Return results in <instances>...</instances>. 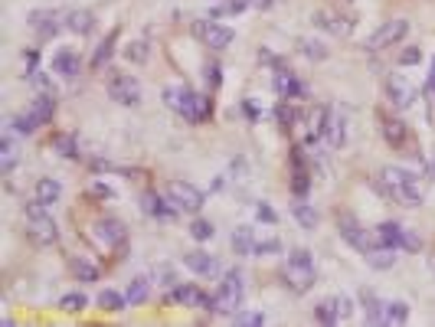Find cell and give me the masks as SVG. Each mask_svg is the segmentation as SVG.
<instances>
[{
    "instance_id": "cell-1",
    "label": "cell",
    "mask_w": 435,
    "mask_h": 327,
    "mask_svg": "<svg viewBox=\"0 0 435 327\" xmlns=\"http://www.w3.org/2000/svg\"><path fill=\"white\" fill-rule=\"evenodd\" d=\"M314 278H318V269H314L311 252L295 249L291 255H288V262H285V285L291 288V292L305 294L311 285H314Z\"/></svg>"
},
{
    "instance_id": "cell-2",
    "label": "cell",
    "mask_w": 435,
    "mask_h": 327,
    "mask_svg": "<svg viewBox=\"0 0 435 327\" xmlns=\"http://www.w3.org/2000/svg\"><path fill=\"white\" fill-rule=\"evenodd\" d=\"M46 203H30V209H26V236H30L36 246H53L56 239H59V226H56V219L46 213Z\"/></svg>"
},
{
    "instance_id": "cell-3",
    "label": "cell",
    "mask_w": 435,
    "mask_h": 327,
    "mask_svg": "<svg viewBox=\"0 0 435 327\" xmlns=\"http://www.w3.org/2000/svg\"><path fill=\"white\" fill-rule=\"evenodd\" d=\"M243 298H245L243 275H239V272H226L223 282H220V292L213 294V311H216V314H229V317H233L236 311L243 308Z\"/></svg>"
},
{
    "instance_id": "cell-4",
    "label": "cell",
    "mask_w": 435,
    "mask_h": 327,
    "mask_svg": "<svg viewBox=\"0 0 435 327\" xmlns=\"http://www.w3.org/2000/svg\"><path fill=\"white\" fill-rule=\"evenodd\" d=\"M164 102H167L170 111H177V115H183L187 121L200 125V95H197L193 88H187V86H167V88H164Z\"/></svg>"
},
{
    "instance_id": "cell-5",
    "label": "cell",
    "mask_w": 435,
    "mask_h": 327,
    "mask_svg": "<svg viewBox=\"0 0 435 327\" xmlns=\"http://www.w3.org/2000/svg\"><path fill=\"white\" fill-rule=\"evenodd\" d=\"M167 196H170V203H174V207L187 209V213H200L203 203H206L203 190H197L193 184H183V180H170V184H167Z\"/></svg>"
},
{
    "instance_id": "cell-6",
    "label": "cell",
    "mask_w": 435,
    "mask_h": 327,
    "mask_svg": "<svg viewBox=\"0 0 435 327\" xmlns=\"http://www.w3.org/2000/svg\"><path fill=\"white\" fill-rule=\"evenodd\" d=\"M108 98H115L118 105H138L141 102V82L135 76L115 72L108 79Z\"/></svg>"
},
{
    "instance_id": "cell-7",
    "label": "cell",
    "mask_w": 435,
    "mask_h": 327,
    "mask_svg": "<svg viewBox=\"0 0 435 327\" xmlns=\"http://www.w3.org/2000/svg\"><path fill=\"white\" fill-rule=\"evenodd\" d=\"M353 311L351 298L347 294H334V298H324L318 308H314V317H318L321 324H340V321H347Z\"/></svg>"
},
{
    "instance_id": "cell-8",
    "label": "cell",
    "mask_w": 435,
    "mask_h": 327,
    "mask_svg": "<svg viewBox=\"0 0 435 327\" xmlns=\"http://www.w3.org/2000/svg\"><path fill=\"white\" fill-rule=\"evenodd\" d=\"M406 33H409V23H406V20H386L380 30H376L370 40H367V49H373V53H376V49L396 46L406 36Z\"/></svg>"
},
{
    "instance_id": "cell-9",
    "label": "cell",
    "mask_w": 435,
    "mask_h": 327,
    "mask_svg": "<svg viewBox=\"0 0 435 327\" xmlns=\"http://www.w3.org/2000/svg\"><path fill=\"white\" fill-rule=\"evenodd\" d=\"M337 229H340V236H344V239L351 242V246H353L357 252H363V255H367V252L373 249L370 236H367V229H363L360 223H357V216H351V213H344V216H337Z\"/></svg>"
},
{
    "instance_id": "cell-10",
    "label": "cell",
    "mask_w": 435,
    "mask_h": 327,
    "mask_svg": "<svg viewBox=\"0 0 435 327\" xmlns=\"http://www.w3.org/2000/svg\"><path fill=\"white\" fill-rule=\"evenodd\" d=\"M193 33H197V36H200L210 49H226V46L233 43V30H229V26H220V23L197 20V23H193Z\"/></svg>"
},
{
    "instance_id": "cell-11",
    "label": "cell",
    "mask_w": 435,
    "mask_h": 327,
    "mask_svg": "<svg viewBox=\"0 0 435 327\" xmlns=\"http://www.w3.org/2000/svg\"><path fill=\"white\" fill-rule=\"evenodd\" d=\"M170 298L174 301H181L183 308H197V311H213V298H206V294L197 288V285H177L174 292H170Z\"/></svg>"
},
{
    "instance_id": "cell-12",
    "label": "cell",
    "mask_w": 435,
    "mask_h": 327,
    "mask_svg": "<svg viewBox=\"0 0 435 327\" xmlns=\"http://www.w3.org/2000/svg\"><path fill=\"white\" fill-rule=\"evenodd\" d=\"M125 226L118 223V219H98L96 223V242L98 246H105V249H115L125 242Z\"/></svg>"
},
{
    "instance_id": "cell-13",
    "label": "cell",
    "mask_w": 435,
    "mask_h": 327,
    "mask_svg": "<svg viewBox=\"0 0 435 327\" xmlns=\"http://www.w3.org/2000/svg\"><path fill=\"white\" fill-rule=\"evenodd\" d=\"M386 95H390V105L393 109H409L413 105V98H415V88L406 82L403 76H390V82H386Z\"/></svg>"
},
{
    "instance_id": "cell-14",
    "label": "cell",
    "mask_w": 435,
    "mask_h": 327,
    "mask_svg": "<svg viewBox=\"0 0 435 327\" xmlns=\"http://www.w3.org/2000/svg\"><path fill=\"white\" fill-rule=\"evenodd\" d=\"M183 265H187V269H190V272H197V275H203V278H210V275H216L220 272V262L213 259L210 252H187V255H183Z\"/></svg>"
},
{
    "instance_id": "cell-15",
    "label": "cell",
    "mask_w": 435,
    "mask_h": 327,
    "mask_svg": "<svg viewBox=\"0 0 435 327\" xmlns=\"http://www.w3.org/2000/svg\"><path fill=\"white\" fill-rule=\"evenodd\" d=\"M141 209H144L148 216H154V219H170L174 213H177V207L170 203V196L164 200L160 193H144L141 196Z\"/></svg>"
},
{
    "instance_id": "cell-16",
    "label": "cell",
    "mask_w": 435,
    "mask_h": 327,
    "mask_svg": "<svg viewBox=\"0 0 435 327\" xmlns=\"http://www.w3.org/2000/svg\"><path fill=\"white\" fill-rule=\"evenodd\" d=\"M272 86H275L278 98H285V102H288V98H301V95H305V86H301L298 76H295V72H288V69H278Z\"/></svg>"
},
{
    "instance_id": "cell-17",
    "label": "cell",
    "mask_w": 435,
    "mask_h": 327,
    "mask_svg": "<svg viewBox=\"0 0 435 327\" xmlns=\"http://www.w3.org/2000/svg\"><path fill=\"white\" fill-rule=\"evenodd\" d=\"M53 72H59V76L72 79L82 72V59H79V53H72V49H59V53L53 56Z\"/></svg>"
},
{
    "instance_id": "cell-18",
    "label": "cell",
    "mask_w": 435,
    "mask_h": 327,
    "mask_svg": "<svg viewBox=\"0 0 435 327\" xmlns=\"http://www.w3.org/2000/svg\"><path fill=\"white\" fill-rule=\"evenodd\" d=\"M363 259L370 262L373 269H380V272H383V269H393V265H396V246H383V242H376V246H373Z\"/></svg>"
},
{
    "instance_id": "cell-19",
    "label": "cell",
    "mask_w": 435,
    "mask_h": 327,
    "mask_svg": "<svg viewBox=\"0 0 435 327\" xmlns=\"http://www.w3.org/2000/svg\"><path fill=\"white\" fill-rule=\"evenodd\" d=\"M324 138H328L330 147H340V144L347 141V121H344V115L330 111V115H328V128H324Z\"/></svg>"
},
{
    "instance_id": "cell-20",
    "label": "cell",
    "mask_w": 435,
    "mask_h": 327,
    "mask_svg": "<svg viewBox=\"0 0 435 327\" xmlns=\"http://www.w3.org/2000/svg\"><path fill=\"white\" fill-rule=\"evenodd\" d=\"M33 193H36V200H40V203L53 207L56 200L63 196V184H59V180H53V177H40V180H36V190H33Z\"/></svg>"
},
{
    "instance_id": "cell-21",
    "label": "cell",
    "mask_w": 435,
    "mask_h": 327,
    "mask_svg": "<svg viewBox=\"0 0 435 327\" xmlns=\"http://www.w3.org/2000/svg\"><path fill=\"white\" fill-rule=\"evenodd\" d=\"M409 177L413 174H409L406 167H383V186H386L393 196L403 193V186L409 184Z\"/></svg>"
},
{
    "instance_id": "cell-22",
    "label": "cell",
    "mask_w": 435,
    "mask_h": 327,
    "mask_svg": "<svg viewBox=\"0 0 435 327\" xmlns=\"http://www.w3.org/2000/svg\"><path fill=\"white\" fill-rule=\"evenodd\" d=\"M53 111H56V98H53V92H46V95L33 98L30 115L36 118V125H46V121H53Z\"/></svg>"
},
{
    "instance_id": "cell-23",
    "label": "cell",
    "mask_w": 435,
    "mask_h": 327,
    "mask_svg": "<svg viewBox=\"0 0 435 327\" xmlns=\"http://www.w3.org/2000/svg\"><path fill=\"white\" fill-rule=\"evenodd\" d=\"M318 26H324L334 36H347L353 30V23L347 17H337V13H318Z\"/></svg>"
},
{
    "instance_id": "cell-24",
    "label": "cell",
    "mask_w": 435,
    "mask_h": 327,
    "mask_svg": "<svg viewBox=\"0 0 435 327\" xmlns=\"http://www.w3.org/2000/svg\"><path fill=\"white\" fill-rule=\"evenodd\" d=\"M403 232L406 229L399 226V223H390V219H386V223L376 226V242H383V246H396V249H399V246H403Z\"/></svg>"
},
{
    "instance_id": "cell-25",
    "label": "cell",
    "mask_w": 435,
    "mask_h": 327,
    "mask_svg": "<svg viewBox=\"0 0 435 327\" xmlns=\"http://www.w3.org/2000/svg\"><path fill=\"white\" fill-rule=\"evenodd\" d=\"M17 157H20V151H17L13 138H10V134H3V138H0V170H3V174H10L13 167H17Z\"/></svg>"
},
{
    "instance_id": "cell-26",
    "label": "cell",
    "mask_w": 435,
    "mask_h": 327,
    "mask_svg": "<svg viewBox=\"0 0 435 327\" xmlns=\"http://www.w3.org/2000/svg\"><path fill=\"white\" fill-rule=\"evenodd\" d=\"M233 249L236 255H252L255 249V229L252 226H239L233 232Z\"/></svg>"
},
{
    "instance_id": "cell-27",
    "label": "cell",
    "mask_w": 435,
    "mask_h": 327,
    "mask_svg": "<svg viewBox=\"0 0 435 327\" xmlns=\"http://www.w3.org/2000/svg\"><path fill=\"white\" fill-rule=\"evenodd\" d=\"M409 321V305L406 301H386L383 305V324H406Z\"/></svg>"
},
{
    "instance_id": "cell-28",
    "label": "cell",
    "mask_w": 435,
    "mask_h": 327,
    "mask_svg": "<svg viewBox=\"0 0 435 327\" xmlns=\"http://www.w3.org/2000/svg\"><path fill=\"white\" fill-rule=\"evenodd\" d=\"M383 134H386V141L393 144V147H406V141H409V131H406V125H403V121H393V118L383 121Z\"/></svg>"
},
{
    "instance_id": "cell-29",
    "label": "cell",
    "mask_w": 435,
    "mask_h": 327,
    "mask_svg": "<svg viewBox=\"0 0 435 327\" xmlns=\"http://www.w3.org/2000/svg\"><path fill=\"white\" fill-rule=\"evenodd\" d=\"M360 301H363V311H367V321H370V324H383V305H386V301H380V298L373 292H367V288L360 292Z\"/></svg>"
},
{
    "instance_id": "cell-30",
    "label": "cell",
    "mask_w": 435,
    "mask_h": 327,
    "mask_svg": "<svg viewBox=\"0 0 435 327\" xmlns=\"http://www.w3.org/2000/svg\"><path fill=\"white\" fill-rule=\"evenodd\" d=\"M328 115L330 111L321 105V109H314L308 115V141H318V138H324V128H328Z\"/></svg>"
},
{
    "instance_id": "cell-31",
    "label": "cell",
    "mask_w": 435,
    "mask_h": 327,
    "mask_svg": "<svg viewBox=\"0 0 435 327\" xmlns=\"http://www.w3.org/2000/svg\"><path fill=\"white\" fill-rule=\"evenodd\" d=\"M148 294H151V282H148V278H131L128 288H125L128 305H141V301H148Z\"/></svg>"
},
{
    "instance_id": "cell-32",
    "label": "cell",
    "mask_w": 435,
    "mask_h": 327,
    "mask_svg": "<svg viewBox=\"0 0 435 327\" xmlns=\"http://www.w3.org/2000/svg\"><path fill=\"white\" fill-rule=\"evenodd\" d=\"M66 26H69L72 33H79V36H85V33L96 26V17H92L89 10H72L69 13V20H66Z\"/></svg>"
},
{
    "instance_id": "cell-33",
    "label": "cell",
    "mask_w": 435,
    "mask_h": 327,
    "mask_svg": "<svg viewBox=\"0 0 435 327\" xmlns=\"http://www.w3.org/2000/svg\"><path fill=\"white\" fill-rule=\"evenodd\" d=\"M125 305H128V298H125V294H118V292H112V288H105V292L98 294V308L108 311V314H118Z\"/></svg>"
},
{
    "instance_id": "cell-34",
    "label": "cell",
    "mask_w": 435,
    "mask_h": 327,
    "mask_svg": "<svg viewBox=\"0 0 435 327\" xmlns=\"http://www.w3.org/2000/svg\"><path fill=\"white\" fill-rule=\"evenodd\" d=\"M245 7H252V0H223V3H216L210 10L213 20H220V17H233V13H243Z\"/></svg>"
},
{
    "instance_id": "cell-35",
    "label": "cell",
    "mask_w": 435,
    "mask_h": 327,
    "mask_svg": "<svg viewBox=\"0 0 435 327\" xmlns=\"http://www.w3.org/2000/svg\"><path fill=\"white\" fill-rule=\"evenodd\" d=\"M115 40H118V30H112V33H108V40L98 46L96 56H92V69H102V65L112 59V53H115Z\"/></svg>"
},
{
    "instance_id": "cell-36",
    "label": "cell",
    "mask_w": 435,
    "mask_h": 327,
    "mask_svg": "<svg viewBox=\"0 0 435 327\" xmlns=\"http://www.w3.org/2000/svg\"><path fill=\"white\" fill-rule=\"evenodd\" d=\"M291 213H295V219L301 223V229H314V226H318V213H314V207H308V203H295Z\"/></svg>"
},
{
    "instance_id": "cell-37",
    "label": "cell",
    "mask_w": 435,
    "mask_h": 327,
    "mask_svg": "<svg viewBox=\"0 0 435 327\" xmlns=\"http://www.w3.org/2000/svg\"><path fill=\"white\" fill-rule=\"evenodd\" d=\"M30 26L36 33H43V36H49V33H56V13H33V20H30Z\"/></svg>"
},
{
    "instance_id": "cell-38",
    "label": "cell",
    "mask_w": 435,
    "mask_h": 327,
    "mask_svg": "<svg viewBox=\"0 0 435 327\" xmlns=\"http://www.w3.org/2000/svg\"><path fill=\"white\" fill-rule=\"evenodd\" d=\"M53 147L63 154V157H79V147H75V138H72V134H56V138H53Z\"/></svg>"
},
{
    "instance_id": "cell-39",
    "label": "cell",
    "mask_w": 435,
    "mask_h": 327,
    "mask_svg": "<svg viewBox=\"0 0 435 327\" xmlns=\"http://www.w3.org/2000/svg\"><path fill=\"white\" fill-rule=\"evenodd\" d=\"M72 272L79 282H96L98 272H96V265L92 262H85V259H72Z\"/></svg>"
},
{
    "instance_id": "cell-40",
    "label": "cell",
    "mask_w": 435,
    "mask_h": 327,
    "mask_svg": "<svg viewBox=\"0 0 435 327\" xmlns=\"http://www.w3.org/2000/svg\"><path fill=\"white\" fill-rule=\"evenodd\" d=\"M10 125H13V131H17V134H33V131L40 128V125H36V118H33L30 111H26V115H13Z\"/></svg>"
},
{
    "instance_id": "cell-41",
    "label": "cell",
    "mask_w": 435,
    "mask_h": 327,
    "mask_svg": "<svg viewBox=\"0 0 435 327\" xmlns=\"http://www.w3.org/2000/svg\"><path fill=\"white\" fill-rule=\"evenodd\" d=\"M213 232H216V229H213V223L210 219H193V226H190V236L197 242H206V239H213Z\"/></svg>"
},
{
    "instance_id": "cell-42",
    "label": "cell",
    "mask_w": 435,
    "mask_h": 327,
    "mask_svg": "<svg viewBox=\"0 0 435 327\" xmlns=\"http://www.w3.org/2000/svg\"><path fill=\"white\" fill-rule=\"evenodd\" d=\"M89 305L85 301V294H79V292H72V294H66L63 301H59V308H63L66 314H75V311H82V308Z\"/></svg>"
},
{
    "instance_id": "cell-43",
    "label": "cell",
    "mask_w": 435,
    "mask_h": 327,
    "mask_svg": "<svg viewBox=\"0 0 435 327\" xmlns=\"http://www.w3.org/2000/svg\"><path fill=\"white\" fill-rule=\"evenodd\" d=\"M233 321L243 327H255V324H266V314H259V311H236Z\"/></svg>"
},
{
    "instance_id": "cell-44",
    "label": "cell",
    "mask_w": 435,
    "mask_h": 327,
    "mask_svg": "<svg viewBox=\"0 0 435 327\" xmlns=\"http://www.w3.org/2000/svg\"><path fill=\"white\" fill-rule=\"evenodd\" d=\"M301 53L308 56V59H324L328 56V49H324V43H318V40H301Z\"/></svg>"
},
{
    "instance_id": "cell-45",
    "label": "cell",
    "mask_w": 435,
    "mask_h": 327,
    "mask_svg": "<svg viewBox=\"0 0 435 327\" xmlns=\"http://www.w3.org/2000/svg\"><path fill=\"white\" fill-rule=\"evenodd\" d=\"M275 252H282V242L278 239H255L252 255H275Z\"/></svg>"
},
{
    "instance_id": "cell-46",
    "label": "cell",
    "mask_w": 435,
    "mask_h": 327,
    "mask_svg": "<svg viewBox=\"0 0 435 327\" xmlns=\"http://www.w3.org/2000/svg\"><path fill=\"white\" fill-rule=\"evenodd\" d=\"M255 219H262V223H275V209L268 207V203H255Z\"/></svg>"
},
{
    "instance_id": "cell-47",
    "label": "cell",
    "mask_w": 435,
    "mask_h": 327,
    "mask_svg": "<svg viewBox=\"0 0 435 327\" xmlns=\"http://www.w3.org/2000/svg\"><path fill=\"white\" fill-rule=\"evenodd\" d=\"M419 59H422V49H419V46H413V49H403V53H399V63H403V65H413V63H419Z\"/></svg>"
},
{
    "instance_id": "cell-48",
    "label": "cell",
    "mask_w": 435,
    "mask_h": 327,
    "mask_svg": "<svg viewBox=\"0 0 435 327\" xmlns=\"http://www.w3.org/2000/svg\"><path fill=\"white\" fill-rule=\"evenodd\" d=\"M203 76H206V82H210V86L216 88V86H220V65H216V63H210L206 69H203Z\"/></svg>"
},
{
    "instance_id": "cell-49",
    "label": "cell",
    "mask_w": 435,
    "mask_h": 327,
    "mask_svg": "<svg viewBox=\"0 0 435 327\" xmlns=\"http://www.w3.org/2000/svg\"><path fill=\"white\" fill-rule=\"evenodd\" d=\"M403 246H406V249H419V246H422V239H419V236H415V232H409V229H406V232H403Z\"/></svg>"
},
{
    "instance_id": "cell-50",
    "label": "cell",
    "mask_w": 435,
    "mask_h": 327,
    "mask_svg": "<svg viewBox=\"0 0 435 327\" xmlns=\"http://www.w3.org/2000/svg\"><path fill=\"white\" fill-rule=\"evenodd\" d=\"M278 121H282L285 128H291V121H295V111L285 109V105H278Z\"/></svg>"
},
{
    "instance_id": "cell-51",
    "label": "cell",
    "mask_w": 435,
    "mask_h": 327,
    "mask_svg": "<svg viewBox=\"0 0 435 327\" xmlns=\"http://www.w3.org/2000/svg\"><path fill=\"white\" fill-rule=\"evenodd\" d=\"M148 56V49H144V43H135V49H128V59H135V63H141Z\"/></svg>"
},
{
    "instance_id": "cell-52",
    "label": "cell",
    "mask_w": 435,
    "mask_h": 327,
    "mask_svg": "<svg viewBox=\"0 0 435 327\" xmlns=\"http://www.w3.org/2000/svg\"><path fill=\"white\" fill-rule=\"evenodd\" d=\"M425 95H435V59H432V72H429V82H425Z\"/></svg>"
},
{
    "instance_id": "cell-53",
    "label": "cell",
    "mask_w": 435,
    "mask_h": 327,
    "mask_svg": "<svg viewBox=\"0 0 435 327\" xmlns=\"http://www.w3.org/2000/svg\"><path fill=\"white\" fill-rule=\"evenodd\" d=\"M432 177H435V161H432Z\"/></svg>"
}]
</instances>
